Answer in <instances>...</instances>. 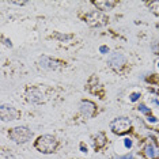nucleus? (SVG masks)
<instances>
[{"instance_id":"f257e3e1","label":"nucleus","mask_w":159,"mask_h":159,"mask_svg":"<svg viewBox=\"0 0 159 159\" xmlns=\"http://www.w3.org/2000/svg\"><path fill=\"white\" fill-rule=\"evenodd\" d=\"M57 140L50 135H42L39 136L35 142V148L42 154H50L56 150Z\"/></svg>"},{"instance_id":"f03ea898","label":"nucleus","mask_w":159,"mask_h":159,"mask_svg":"<svg viewBox=\"0 0 159 159\" xmlns=\"http://www.w3.org/2000/svg\"><path fill=\"white\" fill-rule=\"evenodd\" d=\"M8 136L12 142L23 144V143H27L33 137V132L27 126H16V128H12L8 132Z\"/></svg>"},{"instance_id":"7ed1b4c3","label":"nucleus","mask_w":159,"mask_h":159,"mask_svg":"<svg viewBox=\"0 0 159 159\" xmlns=\"http://www.w3.org/2000/svg\"><path fill=\"white\" fill-rule=\"evenodd\" d=\"M131 126H132V121L128 117H118L110 122L111 131L117 133V135H124L131 129Z\"/></svg>"},{"instance_id":"20e7f679","label":"nucleus","mask_w":159,"mask_h":159,"mask_svg":"<svg viewBox=\"0 0 159 159\" xmlns=\"http://www.w3.org/2000/svg\"><path fill=\"white\" fill-rule=\"evenodd\" d=\"M0 114H2L3 121H12V120H16L18 118L19 111H18L15 107H12L11 105H3L2 109H0Z\"/></svg>"},{"instance_id":"39448f33","label":"nucleus","mask_w":159,"mask_h":159,"mask_svg":"<svg viewBox=\"0 0 159 159\" xmlns=\"http://www.w3.org/2000/svg\"><path fill=\"white\" fill-rule=\"evenodd\" d=\"M86 20L90 26H102L106 23V16L102 15L99 11H93L86 15Z\"/></svg>"},{"instance_id":"423d86ee","label":"nucleus","mask_w":159,"mask_h":159,"mask_svg":"<svg viewBox=\"0 0 159 159\" xmlns=\"http://www.w3.org/2000/svg\"><path fill=\"white\" fill-rule=\"evenodd\" d=\"M26 97H27V101H29V102H33V103H42V102L45 101L44 93H42L38 87H31V89H29L27 93H26Z\"/></svg>"},{"instance_id":"0eeeda50","label":"nucleus","mask_w":159,"mask_h":159,"mask_svg":"<svg viewBox=\"0 0 159 159\" xmlns=\"http://www.w3.org/2000/svg\"><path fill=\"white\" fill-rule=\"evenodd\" d=\"M107 64L114 68V70H120V68L125 64V57L122 53H118V52H114L111 53L109 56V59H107Z\"/></svg>"},{"instance_id":"6e6552de","label":"nucleus","mask_w":159,"mask_h":159,"mask_svg":"<svg viewBox=\"0 0 159 159\" xmlns=\"http://www.w3.org/2000/svg\"><path fill=\"white\" fill-rule=\"evenodd\" d=\"M39 66L42 68H45V70H57L60 64L57 60H53V59H50V57L44 56L39 59Z\"/></svg>"},{"instance_id":"1a4fd4ad","label":"nucleus","mask_w":159,"mask_h":159,"mask_svg":"<svg viewBox=\"0 0 159 159\" xmlns=\"http://www.w3.org/2000/svg\"><path fill=\"white\" fill-rule=\"evenodd\" d=\"M80 111L86 117H91L94 114V111H95V105L93 102H90V101H83L80 103Z\"/></svg>"},{"instance_id":"9d476101","label":"nucleus","mask_w":159,"mask_h":159,"mask_svg":"<svg viewBox=\"0 0 159 159\" xmlns=\"http://www.w3.org/2000/svg\"><path fill=\"white\" fill-rule=\"evenodd\" d=\"M144 155H146L147 159H155L159 155V151L154 144H147L144 147Z\"/></svg>"},{"instance_id":"9b49d317","label":"nucleus","mask_w":159,"mask_h":159,"mask_svg":"<svg viewBox=\"0 0 159 159\" xmlns=\"http://www.w3.org/2000/svg\"><path fill=\"white\" fill-rule=\"evenodd\" d=\"M94 4L98 7L99 10H102V11H109V10H111L116 6V2H101L99 0V2H94Z\"/></svg>"},{"instance_id":"f8f14e48","label":"nucleus","mask_w":159,"mask_h":159,"mask_svg":"<svg viewBox=\"0 0 159 159\" xmlns=\"http://www.w3.org/2000/svg\"><path fill=\"white\" fill-rule=\"evenodd\" d=\"M106 144V137H105L103 133H97L95 136V148H101Z\"/></svg>"},{"instance_id":"ddd939ff","label":"nucleus","mask_w":159,"mask_h":159,"mask_svg":"<svg viewBox=\"0 0 159 159\" xmlns=\"http://www.w3.org/2000/svg\"><path fill=\"white\" fill-rule=\"evenodd\" d=\"M150 8H151V11H152L155 15L159 16V2H152L150 4Z\"/></svg>"},{"instance_id":"4468645a","label":"nucleus","mask_w":159,"mask_h":159,"mask_svg":"<svg viewBox=\"0 0 159 159\" xmlns=\"http://www.w3.org/2000/svg\"><path fill=\"white\" fill-rule=\"evenodd\" d=\"M137 109H139L140 113H144V114H148V113L151 111V109H150V107H147L146 105H140V106L137 107Z\"/></svg>"},{"instance_id":"2eb2a0df","label":"nucleus","mask_w":159,"mask_h":159,"mask_svg":"<svg viewBox=\"0 0 159 159\" xmlns=\"http://www.w3.org/2000/svg\"><path fill=\"white\" fill-rule=\"evenodd\" d=\"M139 98H140V93H133V94H131V101H132V102H136Z\"/></svg>"},{"instance_id":"dca6fc26","label":"nucleus","mask_w":159,"mask_h":159,"mask_svg":"<svg viewBox=\"0 0 159 159\" xmlns=\"http://www.w3.org/2000/svg\"><path fill=\"white\" fill-rule=\"evenodd\" d=\"M56 37H57V38H60V39H63V41H64V39H71V38H72V35H63V34H56Z\"/></svg>"},{"instance_id":"f3484780","label":"nucleus","mask_w":159,"mask_h":159,"mask_svg":"<svg viewBox=\"0 0 159 159\" xmlns=\"http://www.w3.org/2000/svg\"><path fill=\"white\" fill-rule=\"evenodd\" d=\"M114 159H133V155L132 154H126V155H122V157H117Z\"/></svg>"},{"instance_id":"a211bd4d","label":"nucleus","mask_w":159,"mask_h":159,"mask_svg":"<svg viewBox=\"0 0 159 159\" xmlns=\"http://www.w3.org/2000/svg\"><path fill=\"white\" fill-rule=\"evenodd\" d=\"M124 144H125V147H126V148H131V147H132L131 139H124Z\"/></svg>"},{"instance_id":"6ab92c4d","label":"nucleus","mask_w":159,"mask_h":159,"mask_svg":"<svg viewBox=\"0 0 159 159\" xmlns=\"http://www.w3.org/2000/svg\"><path fill=\"white\" fill-rule=\"evenodd\" d=\"M99 50H101V53H109V48L107 46H101Z\"/></svg>"},{"instance_id":"aec40b11","label":"nucleus","mask_w":159,"mask_h":159,"mask_svg":"<svg viewBox=\"0 0 159 159\" xmlns=\"http://www.w3.org/2000/svg\"><path fill=\"white\" fill-rule=\"evenodd\" d=\"M148 121H150V122H157L158 120L154 117V116H150V117H148Z\"/></svg>"},{"instance_id":"412c9836","label":"nucleus","mask_w":159,"mask_h":159,"mask_svg":"<svg viewBox=\"0 0 159 159\" xmlns=\"http://www.w3.org/2000/svg\"><path fill=\"white\" fill-rule=\"evenodd\" d=\"M80 148H82V151H83V152H86V151H87V148H84V146H83V144L80 146Z\"/></svg>"},{"instance_id":"4be33fe9","label":"nucleus","mask_w":159,"mask_h":159,"mask_svg":"<svg viewBox=\"0 0 159 159\" xmlns=\"http://www.w3.org/2000/svg\"><path fill=\"white\" fill-rule=\"evenodd\" d=\"M6 45H7V46H11V42H10L8 39H6Z\"/></svg>"},{"instance_id":"5701e85b","label":"nucleus","mask_w":159,"mask_h":159,"mask_svg":"<svg viewBox=\"0 0 159 159\" xmlns=\"http://www.w3.org/2000/svg\"><path fill=\"white\" fill-rule=\"evenodd\" d=\"M158 67H159V66H158Z\"/></svg>"}]
</instances>
